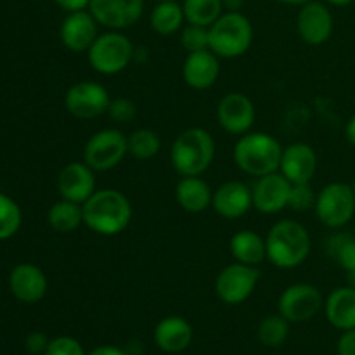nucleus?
<instances>
[{
    "label": "nucleus",
    "mask_w": 355,
    "mask_h": 355,
    "mask_svg": "<svg viewBox=\"0 0 355 355\" xmlns=\"http://www.w3.org/2000/svg\"><path fill=\"white\" fill-rule=\"evenodd\" d=\"M83 225L99 236H118L132 220V203L121 191L99 189L82 205Z\"/></svg>",
    "instance_id": "1"
},
{
    "label": "nucleus",
    "mask_w": 355,
    "mask_h": 355,
    "mask_svg": "<svg viewBox=\"0 0 355 355\" xmlns=\"http://www.w3.org/2000/svg\"><path fill=\"white\" fill-rule=\"evenodd\" d=\"M267 260L279 269H297L311 255L312 239L307 227L297 220L276 222L266 236Z\"/></svg>",
    "instance_id": "2"
},
{
    "label": "nucleus",
    "mask_w": 355,
    "mask_h": 355,
    "mask_svg": "<svg viewBox=\"0 0 355 355\" xmlns=\"http://www.w3.org/2000/svg\"><path fill=\"white\" fill-rule=\"evenodd\" d=\"M215 158V139L200 127L180 132L170 148V163L180 177L203 175Z\"/></svg>",
    "instance_id": "3"
},
{
    "label": "nucleus",
    "mask_w": 355,
    "mask_h": 355,
    "mask_svg": "<svg viewBox=\"0 0 355 355\" xmlns=\"http://www.w3.org/2000/svg\"><path fill=\"white\" fill-rule=\"evenodd\" d=\"M281 156H283V146L267 132H248L239 135L232 151L236 166L243 173L252 177L279 172Z\"/></svg>",
    "instance_id": "4"
},
{
    "label": "nucleus",
    "mask_w": 355,
    "mask_h": 355,
    "mask_svg": "<svg viewBox=\"0 0 355 355\" xmlns=\"http://www.w3.org/2000/svg\"><path fill=\"white\" fill-rule=\"evenodd\" d=\"M210 51L220 59L241 58L253 44L252 21L243 12L225 10L210 28Z\"/></svg>",
    "instance_id": "5"
},
{
    "label": "nucleus",
    "mask_w": 355,
    "mask_h": 355,
    "mask_svg": "<svg viewBox=\"0 0 355 355\" xmlns=\"http://www.w3.org/2000/svg\"><path fill=\"white\" fill-rule=\"evenodd\" d=\"M135 55V47L130 38L121 31L110 30L99 35L87 51V61L94 71L101 75H118L128 68Z\"/></svg>",
    "instance_id": "6"
},
{
    "label": "nucleus",
    "mask_w": 355,
    "mask_h": 355,
    "mask_svg": "<svg viewBox=\"0 0 355 355\" xmlns=\"http://www.w3.org/2000/svg\"><path fill=\"white\" fill-rule=\"evenodd\" d=\"M319 222L328 229H342L355 215V194L350 184H326L318 193L314 207Z\"/></svg>",
    "instance_id": "7"
},
{
    "label": "nucleus",
    "mask_w": 355,
    "mask_h": 355,
    "mask_svg": "<svg viewBox=\"0 0 355 355\" xmlns=\"http://www.w3.org/2000/svg\"><path fill=\"white\" fill-rule=\"evenodd\" d=\"M128 155L127 135L118 128H103L90 135L83 148V162L94 172H107L120 165Z\"/></svg>",
    "instance_id": "8"
},
{
    "label": "nucleus",
    "mask_w": 355,
    "mask_h": 355,
    "mask_svg": "<svg viewBox=\"0 0 355 355\" xmlns=\"http://www.w3.org/2000/svg\"><path fill=\"white\" fill-rule=\"evenodd\" d=\"M260 269L241 262L225 266L215 277V295L225 305H239L248 300L260 281Z\"/></svg>",
    "instance_id": "9"
},
{
    "label": "nucleus",
    "mask_w": 355,
    "mask_h": 355,
    "mask_svg": "<svg viewBox=\"0 0 355 355\" xmlns=\"http://www.w3.org/2000/svg\"><path fill=\"white\" fill-rule=\"evenodd\" d=\"M111 97L104 85L90 80L76 82L66 90L64 107L78 120H94L107 113Z\"/></svg>",
    "instance_id": "10"
},
{
    "label": "nucleus",
    "mask_w": 355,
    "mask_h": 355,
    "mask_svg": "<svg viewBox=\"0 0 355 355\" xmlns=\"http://www.w3.org/2000/svg\"><path fill=\"white\" fill-rule=\"evenodd\" d=\"M277 309L279 314L290 322H305L324 309V298L314 284L297 283L281 293Z\"/></svg>",
    "instance_id": "11"
},
{
    "label": "nucleus",
    "mask_w": 355,
    "mask_h": 355,
    "mask_svg": "<svg viewBox=\"0 0 355 355\" xmlns=\"http://www.w3.org/2000/svg\"><path fill=\"white\" fill-rule=\"evenodd\" d=\"M257 110L253 101L243 92H229L218 101L217 121L227 134L245 135L255 125Z\"/></svg>",
    "instance_id": "12"
},
{
    "label": "nucleus",
    "mask_w": 355,
    "mask_h": 355,
    "mask_svg": "<svg viewBox=\"0 0 355 355\" xmlns=\"http://www.w3.org/2000/svg\"><path fill=\"white\" fill-rule=\"evenodd\" d=\"M89 10L99 26L123 31L141 19L144 0H90Z\"/></svg>",
    "instance_id": "13"
},
{
    "label": "nucleus",
    "mask_w": 355,
    "mask_h": 355,
    "mask_svg": "<svg viewBox=\"0 0 355 355\" xmlns=\"http://www.w3.org/2000/svg\"><path fill=\"white\" fill-rule=\"evenodd\" d=\"M335 30V19L326 3L319 0L300 6L297 14L298 37L309 45H322L331 38Z\"/></svg>",
    "instance_id": "14"
},
{
    "label": "nucleus",
    "mask_w": 355,
    "mask_h": 355,
    "mask_svg": "<svg viewBox=\"0 0 355 355\" xmlns=\"http://www.w3.org/2000/svg\"><path fill=\"white\" fill-rule=\"evenodd\" d=\"M290 191L291 182L281 172L257 177L252 186L253 208L266 215L279 214L284 208H288Z\"/></svg>",
    "instance_id": "15"
},
{
    "label": "nucleus",
    "mask_w": 355,
    "mask_h": 355,
    "mask_svg": "<svg viewBox=\"0 0 355 355\" xmlns=\"http://www.w3.org/2000/svg\"><path fill=\"white\" fill-rule=\"evenodd\" d=\"M97 28H99V23L89 9L76 10V12H68V16L62 19L59 37L68 51L78 54V52L89 51L90 45L99 37Z\"/></svg>",
    "instance_id": "16"
},
{
    "label": "nucleus",
    "mask_w": 355,
    "mask_h": 355,
    "mask_svg": "<svg viewBox=\"0 0 355 355\" xmlns=\"http://www.w3.org/2000/svg\"><path fill=\"white\" fill-rule=\"evenodd\" d=\"M58 191L62 200L83 205L96 193V172L85 162L64 165L58 177Z\"/></svg>",
    "instance_id": "17"
},
{
    "label": "nucleus",
    "mask_w": 355,
    "mask_h": 355,
    "mask_svg": "<svg viewBox=\"0 0 355 355\" xmlns=\"http://www.w3.org/2000/svg\"><path fill=\"white\" fill-rule=\"evenodd\" d=\"M211 208L225 220H236L253 208L252 187L241 180H227L214 191Z\"/></svg>",
    "instance_id": "18"
},
{
    "label": "nucleus",
    "mask_w": 355,
    "mask_h": 355,
    "mask_svg": "<svg viewBox=\"0 0 355 355\" xmlns=\"http://www.w3.org/2000/svg\"><path fill=\"white\" fill-rule=\"evenodd\" d=\"M279 172L290 180L297 182H312L318 172V153L311 144L305 142H293L283 148Z\"/></svg>",
    "instance_id": "19"
},
{
    "label": "nucleus",
    "mask_w": 355,
    "mask_h": 355,
    "mask_svg": "<svg viewBox=\"0 0 355 355\" xmlns=\"http://www.w3.org/2000/svg\"><path fill=\"white\" fill-rule=\"evenodd\" d=\"M220 76V58L210 49L189 52L184 59L182 78L194 90H207L217 83Z\"/></svg>",
    "instance_id": "20"
},
{
    "label": "nucleus",
    "mask_w": 355,
    "mask_h": 355,
    "mask_svg": "<svg viewBox=\"0 0 355 355\" xmlns=\"http://www.w3.org/2000/svg\"><path fill=\"white\" fill-rule=\"evenodd\" d=\"M9 288L23 304H37L47 293L49 283L40 267L33 263H19L10 270Z\"/></svg>",
    "instance_id": "21"
},
{
    "label": "nucleus",
    "mask_w": 355,
    "mask_h": 355,
    "mask_svg": "<svg viewBox=\"0 0 355 355\" xmlns=\"http://www.w3.org/2000/svg\"><path fill=\"white\" fill-rule=\"evenodd\" d=\"M155 342L163 352H182L193 342V326L180 315H168L156 324Z\"/></svg>",
    "instance_id": "22"
},
{
    "label": "nucleus",
    "mask_w": 355,
    "mask_h": 355,
    "mask_svg": "<svg viewBox=\"0 0 355 355\" xmlns=\"http://www.w3.org/2000/svg\"><path fill=\"white\" fill-rule=\"evenodd\" d=\"M214 189L201 175L182 177L175 186V201L187 214H201L211 207Z\"/></svg>",
    "instance_id": "23"
},
{
    "label": "nucleus",
    "mask_w": 355,
    "mask_h": 355,
    "mask_svg": "<svg viewBox=\"0 0 355 355\" xmlns=\"http://www.w3.org/2000/svg\"><path fill=\"white\" fill-rule=\"evenodd\" d=\"M324 314L336 329H355V288L342 286L333 290L324 300Z\"/></svg>",
    "instance_id": "24"
},
{
    "label": "nucleus",
    "mask_w": 355,
    "mask_h": 355,
    "mask_svg": "<svg viewBox=\"0 0 355 355\" xmlns=\"http://www.w3.org/2000/svg\"><path fill=\"white\" fill-rule=\"evenodd\" d=\"M229 252L236 262L259 267L267 260L266 238L252 229H243L236 232L229 241Z\"/></svg>",
    "instance_id": "25"
},
{
    "label": "nucleus",
    "mask_w": 355,
    "mask_h": 355,
    "mask_svg": "<svg viewBox=\"0 0 355 355\" xmlns=\"http://www.w3.org/2000/svg\"><path fill=\"white\" fill-rule=\"evenodd\" d=\"M184 23H186V16H184L182 3H179L177 0L158 2L153 7L151 16H149V26L162 37L179 33L184 28Z\"/></svg>",
    "instance_id": "26"
},
{
    "label": "nucleus",
    "mask_w": 355,
    "mask_h": 355,
    "mask_svg": "<svg viewBox=\"0 0 355 355\" xmlns=\"http://www.w3.org/2000/svg\"><path fill=\"white\" fill-rule=\"evenodd\" d=\"M47 222L55 232L71 234L83 225V208L82 205L69 200H59L49 208Z\"/></svg>",
    "instance_id": "27"
},
{
    "label": "nucleus",
    "mask_w": 355,
    "mask_h": 355,
    "mask_svg": "<svg viewBox=\"0 0 355 355\" xmlns=\"http://www.w3.org/2000/svg\"><path fill=\"white\" fill-rule=\"evenodd\" d=\"M182 9L186 23L207 28H210L225 12L222 0H184Z\"/></svg>",
    "instance_id": "28"
},
{
    "label": "nucleus",
    "mask_w": 355,
    "mask_h": 355,
    "mask_svg": "<svg viewBox=\"0 0 355 355\" xmlns=\"http://www.w3.org/2000/svg\"><path fill=\"white\" fill-rule=\"evenodd\" d=\"M128 144V155L135 159H151L162 151V139L151 128H137L127 135Z\"/></svg>",
    "instance_id": "29"
},
{
    "label": "nucleus",
    "mask_w": 355,
    "mask_h": 355,
    "mask_svg": "<svg viewBox=\"0 0 355 355\" xmlns=\"http://www.w3.org/2000/svg\"><path fill=\"white\" fill-rule=\"evenodd\" d=\"M326 253L329 259L335 260L345 272L355 269V238L349 234H333L324 243Z\"/></svg>",
    "instance_id": "30"
},
{
    "label": "nucleus",
    "mask_w": 355,
    "mask_h": 355,
    "mask_svg": "<svg viewBox=\"0 0 355 355\" xmlns=\"http://www.w3.org/2000/svg\"><path fill=\"white\" fill-rule=\"evenodd\" d=\"M290 333V321L283 315H267L257 329V336L266 347H279L286 342Z\"/></svg>",
    "instance_id": "31"
},
{
    "label": "nucleus",
    "mask_w": 355,
    "mask_h": 355,
    "mask_svg": "<svg viewBox=\"0 0 355 355\" xmlns=\"http://www.w3.org/2000/svg\"><path fill=\"white\" fill-rule=\"evenodd\" d=\"M21 222L23 214L19 205L7 194L0 193V241L12 238L19 231Z\"/></svg>",
    "instance_id": "32"
},
{
    "label": "nucleus",
    "mask_w": 355,
    "mask_h": 355,
    "mask_svg": "<svg viewBox=\"0 0 355 355\" xmlns=\"http://www.w3.org/2000/svg\"><path fill=\"white\" fill-rule=\"evenodd\" d=\"M180 44L186 49L187 54L207 51L210 49V31L207 26H200V24H184L180 30Z\"/></svg>",
    "instance_id": "33"
},
{
    "label": "nucleus",
    "mask_w": 355,
    "mask_h": 355,
    "mask_svg": "<svg viewBox=\"0 0 355 355\" xmlns=\"http://www.w3.org/2000/svg\"><path fill=\"white\" fill-rule=\"evenodd\" d=\"M315 200H318V193H315L311 182L291 184L288 208L295 211L312 210L315 207Z\"/></svg>",
    "instance_id": "34"
},
{
    "label": "nucleus",
    "mask_w": 355,
    "mask_h": 355,
    "mask_svg": "<svg viewBox=\"0 0 355 355\" xmlns=\"http://www.w3.org/2000/svg\"><path fill=\"white\" fill-rule=\"evenodd\" d=\"M110 118L116 123H130L137 118V104L128 97H114L111 99L107 113Z\"/></svg>",
    "instance_id": "35"
},
{
    "label": "nucleus",
    "mask_w": 355,
    "mask_h": 355,
    "mask_svg": "<svg viewBox=\"0 0 355 355\" xmlns=\"http://www.w3.org/2000/svg\"><path fill=\"white\" fill-rule=\"evenodd\" d=\"M44 355H85V352L78 340L71 338V336H58L49 342Z\"/></svg>",
    "instance_id": "36"
},
{
    "label": "nucleus",
    "mask_w": 355,
    "mask_h": 355,
    "mask_svg": "<svg viewBox=\"0 0 355 355\" xmlns=\"http://www.w3.org/2000/svg\"><path fill=\"white\" fill-rule=\"evenodd\" d=\"M49 342H51V340H47V336H45L44 333H38V331L30 333L26 338L28 352L33 355H44V352L49 347Z\"/></svg>",
    "instance_id": "37"
},
{
    "label": "nucleus",
    "mask_w": 355,
    "mask_h": 355,
    "mask_svg": "<svg viewBox=\"0 0 355 355\" xmlns=\"http://www.w3.org/2000/svg\"><path fill=\"white\" fill-rule=\"evenodd\" d=\"M336 350H338V355H355V329L343 331Z\"/></svg>",
    "instance_id": "38"
},
{
    "label": "nucleus",
    "mask_w": 355,
    "mask_h": 355,
    "mask_svg": "<svg viewBox=\"0 0 355 355\" xmlns=\"http://www.w3.org/2000/svg\"><path fill=\"white\" fill-rule=\"evenodd\" d=\"M54 2L66 12H76V10L89 9L90 0H54Z\"/></svg>",
    "instance_id": "39"
},
{
    "label": "nucleus",
    "mask_w": 355,
    "mask_h": 355,
    "mask_svg": "<svg viewBox=\"0 0 355 355\" xmlns=\"http://www.w3.org/2000/svg\"><path fill=\"white\" fill-rule=\"evenodd\" d=\"M89 355H127V352L121 349H118V347L103 345V347H97V349H94Z\"/></svg>",
    "instance_id": "40"
},
{
    "label": "nucleus",
    "mask_w": 355,
    "mask_h": 355,
    "mask_svg": "<svg viewBox=\"0 0 355 355\" xmlns=\"http://www.w3.org/2000/svg\"><path fill=\"white\" fill-rule=\"evenodd\" d=\"M345 137H347V141L350 142V144L355 146V113L349 118V121H347Z\"/></svg>",
    "instance_id": "41"
},
{
    "label": "nucleus",
    "mask_w": 355,
    "mask_h": 355,
    "mask_svg": "<svg viewBox=\"0 0 355 355\" xmlns=\"http://www.w3.org/2000/svg\"><path fill=\"white\" fill-rule=\"evenodd\" d=\"M222 2H224V10H229V12H241L245 6V0H222Z\"/></svg>",
    "instance_id": "42"
},
{
    "label": "nucleus",
    "mask_w": 355,
    "mask_h": 355,
    "mask_svg": "<svg viewBox=\"0 0 355 355\" xmlns=\"http://www.w3.org/2000/svg\"><path fill=\"white\" fill-rule=\"evenodd\" d=\"M324 2L331 3V6H336V7H345V6H350L354 0H324Z\"/></svg>",
    "instance_id": "43"
},
{
    "label": "nucleus",
    "mask_w": 355,
    "mask_h": 355,
    "mask_svg": "<svg viewBox=\"0 0 355 355\" xmlns=\"http://www.w3.org/2000/svg\"><path fill=\"white\" fill-rule=\"evenodd\" d=\"M276 2H281V3H288V6H304V3L311 2V0H276Z\"/></svg>",
    "instance_id": "44"
},
{
    "label": "nucleus",
    "mask_w": 355,
    "mask_h": 355,
    "mask_svg": "<svg viewBox=\"0 0 355 355\" xmlns=\"http://www.w3.org/2000/svg\"><path fill=\"white\" fill-rule=\"evenodd\" d=\"M347 279H349V286L355 288V269L350 270V272H347Z\"/></svg>",
    "instance_id": "45"
},
{
    "label": "nucleus",
    "mask_w": 355,
    "mask_h": 355,
    "mask_svg": "<svg viewBox=\"0 0 355 355\" xmlns=\"http://www.w3.org/2000/svg\"><path fill=\"white\" fill-rule=\"evenodd\" d=\"M352 189H354V194H355V180H354V184H352Z\"/></svg>",
    "instance_id": "46"
},
{
    "label": "nucleus",
    "mask_w": 355,
    "mask_h": 355,
    "mask_svg": "<svg viewBox=\"0 0 355 355\" xmlns=\"http://www.w3.org/2000/svg\"><path fill=\"white\" fill-rule=\"evenodd\" d=\"M156 2H165V0H156Z\"/></svg>",
    "instance_id": "47"
}]
</instances>
